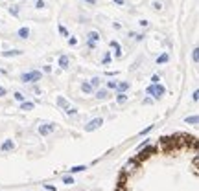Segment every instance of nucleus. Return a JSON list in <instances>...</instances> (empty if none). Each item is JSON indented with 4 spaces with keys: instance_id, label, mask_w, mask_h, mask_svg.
Masks as SVG:
<instances>
[{
    "instance_id": "nucleus-1",
    "label": "nucleus",
    "mask_w": 199,
    "mask_h": 191,
    "mask_svg": "<svg viewBox=\"0 0 199 191\" xmlns=\"http://www.w3.org/2000/svg\"><path fill=\"white\" fill-rule=\"evenodd\" d=\"M146 94H148V96H153L155 99H161L162 96L166 94V88H164L161 83H151V85L146 88Z\"/></svg>"
},
{
    "instance_id": "nucleus-2",
    "label": "nucleus",
    "mask_w": 199,
    "mask_h": 191,
    "mask_svg": "<svg viewBox=\"0 0 199 191\" xmlns=\"http://www.w3.org/2000/svg\"><path fill=\"white\" fill-rule=\"evenodd\" d=\"M41 77H42V74L39 70H32V72H24V74L20 76V81L22 83H37V81H41Z\"/></svg>"
},
{
    "instance_id": "nucleus-3",
    "label": "nucleus",
    "mask_w": 199,
    "mask_h": 191,
    "mask_svg": "<svg viewBox=\"0 0 199 191\" xmlns=\"http://www.w3.org/2000/svg\"><path fill=\"white\" fill-rule=\"evenodd\" d=\"M101 125H103V118H94V119H91V121L85 125V131H87V132H92V131L100 129Z\"/></svg>"
},
{
    "instance_id": "nucleus-4",
    "label": "nucleus",
    "mask_w": 199,
    "mask_h": 191,
    "mask_svg": "<svg viewBox=\"0 0 199 191\" xmlns=\"http://www.w3.org/2000/svg\"><path fill=\"white\" fill-rule=\"evenodd\" d=\"M54 129H55V125H54V123H44V125H41V127H39V132H41L42 136H46V134L54 132Z\"/></svg>"
},
{
    "instance_id": "nucleus-5",
    "label": "nucleus",
    "mask_w": 199,
    "mask_h": 191,
    "mask_svg": "<svg viewBox=\"0 0 199 191\" xmlns=\"http://www.w3.org/2000/svg\"><path fill=\"white\" fill-rule=\"evenodd\" d=\"M109 46L114 50V57H118V59H120V57H122V46H120V42H118V40H111V42H109Z\"/></svg>"
},
{
    "instance_id": "nucleus-6",
    "label": "nucleus",
    "mask_w": 199,
    "mask_h": 191,
    "mask_svg": "<svg viewBox=\"0 0 199 191\" xmlns=\"http://www.w3.org/2000/svg\"><path fill=\"white\" fill-rule=\"evenodd\" d=\"M94 98H96V99H100V101H105V99H109V90H107V88H98Z\"/></svg>"
},
{
    "instance_id": "nucleus-7",
    "label": "nucleus",
    "mask_w": 199,
    "mask_h": 191,
    "mask_svg": "<svg viewBox=\"0 0 199 191\" xmlns=\"http://www.w3.org/2000/svg\"><path fill=\"white\" fill-rule=\"evenodd\" d=\"M57 66H61L63 70H66L70 66V59H68V55H59V59H57Z\"/></svg>"
},
{
    "instance_id": "nucleus-8",
    "label": "nucleus",
    "mask_w": 199,
    "mask_h": 191,
    "mask_svg": "<svg viewBox=\"0 0 199 191\" xmlns=\"http://www.w3.org/2000/svg\"><path fill=\"white\" fill-rule=\"evenodd\" d=\"M129 88H131V83H129V81H122V83H116V88H114V90H116V94H118V92H125V90H129Z\"/></svg>"
},
{
    "instance_id": "nucleus-9",
    "label": "nucleus",
    "mask_w": 199,
    "mask_h": 191,
    "mask_svg": "<svg viewBox=\"0 0 199 191\" xmlns=\"http://www.w3.org/2000/svg\"><path fill=\"white\" fill-rule=\"evenodd\" d=\"M11 149H15L13 140H8V141H4L2 145H0V151H2V153H8V151H11Z\"/></svg>"
},
{
    "instance_id": "nucleus-10",
    "label": "nucleus",
    "mask_w": 199,
    "mask_h": 191,
    "mask_svg": "<svg viewBox=\"0 0 199 191\" xmlns=\"http://www.w3.org/2000/svg\"><path fill=\"white\" fill-rule=\"evenodd\" d=\"M125 101H127V94H125V92H118V94H116V103L124 105Z\"/></svg>"
},
{
    "instance_id": "nucleus-11",
    "label": "nucleus",
    "mask_w": 199,
    "mask_h": 191,
    "mask_svg": "<svg viewBox=\"0 0 199 191\" xmlns=\"http://www.w3.org/2000/svg\"><path fill=\"white\" fill-rule=\"evenodd\" d=\"M87 40H92V42L100 40V33H98V31H88V33H87Z\"/></svg>"
},
{
    "instance_id": "nucleus-12",
    "label": "nucleus",
    "mask_w": 199,
    "mask_h": 191,
    "mask_svg": "<svg viewBox=\"0 0 199 191\" xmlns=\"http://www.w3.org/2000/svg\"><path fill=\"white\" fill-rule=\"evenodd\" d=\"M85 169H87V165H74V167H70V169H68V173L74 175V173H81Z\"/></svg>"
},
{
    "instance_id": "nucleus-13",
    "label": "nucleus",
    "mask_w": 199,
    "mask_h": 191,
    "mask_svg": "<svg viewBox=\"0 0 199 191\" xmlns=\"http://www.w3.org/2000/svg\"><path fill=\"white\" fill-rule=\"evenodd\" d=\"M17 35H18L20 39H28V37H30V30H28V28H20V30L17 31Z\"/></svg>"
},
{
    "instance_id": "nucleus-14",
    "label": "nucleus",
    "mask_w": 199,
    "mask_h": 191,
    "mask_svg": "<svg viewBox=\"0 0 199 191\" xmlns=\"http://www.w3.org/2000/svg\"><path fill=\"white\" fill-rule=\"evenodd\" d=\"M33 107H35V103H32V101H22L20 110H33Z\"/></svg>"
},
{
    "instance_id": "nucleus-15",
    "label": "nucleus",
    "mask_w": 199,
    "mask_h": 191,
    "mask_svg": "<svg viewBox=\"0 0 199 191\" xmlns=\"http://www.w3.org/2000/svg\"><path fill=\"white\" fill-rule=\"evenodd\" d=\"M137 165H138V158H137V160H131V162H127V165H125V171H133Z\"/></svg>"
},
{
    "instance_id": "nucleus-16",
    "label": "nucleus",
    "mask_w": 199,
    "mask_h": 191,
    "mask_svg": "<svg viewBox=\"0 0 199 191\" xmlns=\"http://www.w3.org/2000/svg\"><path fill=\"white\" fill-rule=\"evenodd\" d=\"M92 90H94V88H92L91 83H83V85H81V92H85V94H91Z\"/></svg>"
},
{
    "instance_id": "nucleus-17",
    "label": "nucleus",
    "mask_w": 199,
    "mask_h": 191,
    "mask_svg": "<svg viewBox=\"0 0 199 191\" xmlns=\"http://www.w3.org/2000/svg\"><path fill=\"white\" fill-rule=\"evenodd\" d=\"M2 55H4V57H13V55H22V50H9V52H4Z\"/></svg>"
},
{
    "instance_id": "nucleus-18",
    "label": "nucleus",
    "mask_w": 199,
    "mask_h": 191,
    "mask_svg": "<svg viewBox=\"0 0 199 191\" xmlns=\"http://www.w3.org/2000/svg\"><path fill=\"white\" fill-rule=\"evenodd\" d=\"M65 114H66V116H76V114H78V108H76V107H70V105H68V107L65 108Z\"/></svg>"
},
{
    "instance_id": "nucleus-19",
    "label": "nucleus",
    "mask_w": 199,
    "mask_h": 191,
    "mask_svg": "<svg viewBox=\"0 0 199 191\" xmlns=\"http://www.w3.org/2000/svg\"><path fill=\"white\" fill-rule=\"evenodd\" d=\"M168 61H170V55H168V53H162V55L157 57V63H159V64H164V63H168Z\"/></svg>"
},
{
    "instance_id": "nucleus-20",
    "label": "nucleus",
    "mask_w": 199,
    "mask_h": 191,
    "mask_svg": "<svg viewBox=\"0 0 199 191\" xmlns=\"http://www.w3.org/2000/svg\"><path fill=\"white\" fill-rule=\"evenodd\" d=\"M13 17H18V13H20V9H18V6H9V9H8Z\"/></svg>"
},
{
    "instance_id": "nucleus-21",
    "label": "nucleus",
    "mask_w": 199,
    "mask_h": 191,
    "mask_svg": "<svg viewBox=\"0 0 199 191\" xmlns=\"http://www.w3.org/2000/svg\"><path fill=\"white\" fill-rule=\"evenodd\" d=\"M57 105H59L61 108H66V107H68V101H66L65 98H57Z\"/></svg>"
},
{
    "instance_id": "nucleus-22",
    "label": "nucleus",
    "mask_w": 199,
    "mask_h": 191,
    "mask_svg": "<svg viewBox=\"0 0 199 191\" xmlns=\"http://www.w3.org/2000/svg\"><path fill=\"white\" fill-rule=\"evenodd\" d=\"M91 85H92V88L100 86V85H101V77H92V79H91Z\"/></svg>"
},
{
    "instance_id": "nucleus-23",
    "label": "nucleus",
    "mask_w": 199,
    "mask_h": 191,
    "mask_svg": "<svg viewBox=\"0 0 199 191\" xmlns=\"http://www.w3.org/2000/svg\"><path fill=\"white\" fill-rule=\"evenodd\" d=\"M63 184H66V186L74 184V176H72V175H68V176H63Z\"/></svg>"
},
{
    "instance_id": "nucleus-24",
    "label": "nucleus",
    "mask_w": 199,
    "mask_h": 191,
    "mask_svg": "<svg viewBox=\"0 0 199 191\" xmlns=\"http://www.w3.org/2000/svg\"><path fill=\"white\" fill-rule=\"evenodd\" d=\"M151 8H153L155 11H161V9H162V2H157V0H155V2H151Z\"/></svg>"
},
{
    "instance_id": "nucleus-25",
    "label": "nucleus",
    "mask_w": 199,
    "mask_h": 191,
    "mask_svg": "<svg viewBox=\"0 0 199 191\" xmlns=\"http://www.w3.org/2000/svg\"><path fill=\"white\" fill-rule=\"evenodd\" d=\"M116 83H118V81H114V79L107 81V90H114V88H116Z\"/></svg>"
},
{
    "instance_id": "nucleus-26",
    "label": "nucleus",
    "mask_w": 199,
    "mask_h": 191,
    "mask_svg": "<svg viewBox=\"0 0 199 191\" xmlns=\"http://www.w3.org/2000/svg\"><path fill=\"white\" fill-rule=\"evenodd\" d=\"M129 37H133V39H135V40H138V42L144 39V35H142V33H133V31L129 33Z\"/></svg>"
},
{
    "instance_id": "nucleus-27",
    "label": "nucleus",
    "mask_w": 199,
    "mask_h": 191,
    "mask_svg": "<svg viewBox=\"0 0 199 191\" xmlns=\"http://www.w3.org/2000/svg\"><path fill=\"white\" fill-rule=\"evenodd\" d=\"M24 98H26V96L22 94V92H15V99H17V101H20V103H22V101H24Z\"/></svg>"
},
{
    "instance_id": "nucleus-28",
    "label": "nucleus",
    "mask_w": 199,
    "mask_h": 191,
    "mask_svg": "<svg viewBox=\"0 0 199 191\" xmlns=\"http://www.w3.org/2000/svg\"><path fill=\"white\" fill-rule=\"evenodd\" d=\"M57 30H59V33H61L63 37H68V31H66V28H65V26H61V24H59Z\"/></svg>"
},
{
    "instance_id": "nucleus-29",
    "label": "nucleus",
    "mask_w": 199,
    "mask_h": 191,
    "mask_svg": "<svg viewBox=\"0 0 199 191\" xmlns=\"http://www.w3.org/2000/svg\"><path fill=\"white\" fill-rule=\"evenodd\" d=\"M184 121H186V123H194V125H195V123H197V121H199V119H197V116H192V118H190V116H188V118H186V119H184Z\"/></svg>"
},
{
    "instance_id": "nucleus-30",
    "label": "nucleus",
    "mask_w": 199,
    "mask_h": 191,
    "mask_svg": "<svg viewBox=\"0 0 199 191\" xmlns=\"http://www.w3.org/2000/svg\"><path fill=\"white\" fill-rule=\"evenodd\" d=\"M111 59H113V57H111V53L107 52V53L103 55V59H101V63H103V64H109V63H111Z\"/></svg>"
},
{
    "instance_id": "nucleus-31",
    "label": "nucleus",
    "mask_w": 199,
    "mask_h": 191,
    "mask_svg": "<svg viewBox=\"0 0 199 191\" xmlns=\"http://www.w3.org/2000/svg\"><path fill=\"white\" fill-rule=\"evenodd\" d=\"M68 44H70V46H76V44H78V39H76V37H70V35H68Z\"/></svg>"
},
{
    "instance_id": "nucleus-32",
    "label": "nucleus",
    "mask_w": 199,
    "mask_h": 191,
    "mask_svg": "<svg viewBox=\"0 0 199 191\" xmlns=\"http://www.w3.org/2000/svg\"><path fill=\"white\" fill-rule=\"evenodd\" d=\"M35 8H37V9H42V8H44V0H37Z\"/></svg>"
},
{
    "instance_id": "nucleus-33",
    "label": "nucleus",
    "mask_w": 199,
    "mask_h": 191,
    "mask_svg": "<svg viewBox=\"0 0 199 191\" xmlns=\"http://www.w3.org/2000/svg\"><path fill=\"white\" fill-rule=\"evenodd\" d=\"M42 70L46 72V74H52V66H50V64H44V66H42Z\"/></svg>"
},
{
    "instance_id": "nucleus-34",
    "label": "nucleus",
    "mask_w": 199,
    "mask_h": 191,
    "mask_svg": "<svg viewBox=\"0 0 199 191\" xmlns=\"http://www.w3.org/2000/svg\"><path fill=\"white\" fill-rule=\"evenodd\" d=\"M197 52H199V50L195 48V50H194V55H192V57H194V63H197V59H199V53H197Z\"/></svg>"
},
{
    "instance_id": "nucleus-35",
    "label": "nucleus",
    "mask_w": 199,
    "mask_h": 191,
    "mask_svg": "<svg viewBox=\"0 0 199 191\" xmlns=\"http://www.w3.org/2000/svg\"><path fill=\"white\" fill-rule=\"evenodd\" d=\"M151 83H161V77H159L157 74H155V76L151 77Z\"/></svg>"
},
{
    "instance_id": "nucleus-36",
    "label": "nucleus",
    "mask_w": 199,
    "mask_h": 191,
    "mask_svg": "<svg viewBox=\"0 0 199 191\" xmlns=\"http://www.w3.org/2000/svg\"><path fill=\"white\" fill-rule=\"evenodd\" d=\"M87 46L92 50V48H96V42H92V40H87Z\"/></svg>"
},
{
    "instance_id": "nucleus-37",
    "label": "nucleus",
    "mask_w": 199,
    "mask_h": 191,
    "mask_svg": "<svg viewBox=\"0 0 199 191\" xmlns=\"http://www.w3.org/2000/svg\"><path fill=\"white\" fill-rule=\"evenodd\" d=\"M8 94V90L4 88V86H0V98H2V96H6Z\"/></svg>"
},
{
    "instance_id": "nucleus-38",
    "label": "nucleus",
    "mask_w": 199,
    "mask_h": 191,
    "mask_svg": "<svg viewBox=\"0 0 199 191\" xmlns=\"http://www.w3.org/2000/svg\"><path fill=\"white\" fill-rule=\"evenodd\" d=\"M142 103H144V105H151V103H153V99H151V98H146Z\"/></svg>"
},
{
    "instance_id": "nucleus-39",
    "label": "nucleus",
    "mask_w": 199,
    "mask_h": 191,
    "mask_svg": "<svg viewBox=\"0 0 199 191\" xmlns=\"http://www.w3.org/2000/svg\"><path fill=\"white\" fill-rule=\"evenodd\" d=\"M140 26H142V28H148L149 22H148V20H140Z\"/></svg>"
},
{
    "instance_id": "nucleus-40",
    "label": "nucleus",
    "mask_w": 199,
    "mask_h": 191,
    "mask_svg": "<svg viewBox=\"0 0 199 191\" xmlns=\"http://www.w3.org/2000/svg\"><path fill=\"white\" fill-rule=\"evenodd\" d=\"M113 28H114V30H120V28H122V24H120V22H114V24H113Z\"/></svg>"
},
{
    "instance_id": "nucleus-41",
    "label": "nucleus",
    "mask_w": 199,
    "mask_h": 191,
    "mask_svg": "<svg viewBox=\"0 0 199 191\" xmlns=\"http://www.w3.org/2000/svg\"><path fill=\"white\" fill-rule=\"evenodd\" d=\"M114 4H118V6H124V0H113Z\"/></svg>"
},
{
    "instance_id": "nucleus-42",
    "label": "nucleus",
    "mask_w": 199,
    "mask_h": 191,
    "mask_svg": "<svg viewBox=\"0 0 199 191\" xmlns=\"http://www.w3.org/2000/svg\"><path fill=\"white\" fill-rule=\"evenodd\" d=\"M0 74H2V70H0Z\"/></svg>"
}]
</instances>
